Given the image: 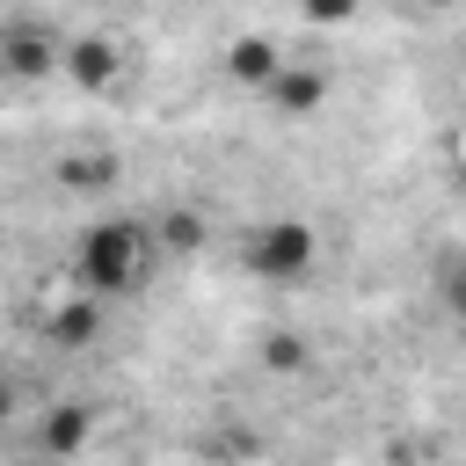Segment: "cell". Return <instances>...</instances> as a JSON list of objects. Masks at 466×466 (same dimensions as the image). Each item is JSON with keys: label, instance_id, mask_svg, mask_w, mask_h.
I'll return each instance as SVG.
<instances>
[{"label": "cell", "instance_id": "cell-1", "mask_svg": "<svg viewBox=\"0 0 466 466\" xmlns=\"http://www.w3.org/2000/svg\"><path fill=\"white\" fill-rule=\"evenodd\" d=\"M138 269H146V233H138L131 218H102V226H87V240H80V284H87V299L131 291Z\"/></svg>", "mask_w": 466, "mask_h": 466}, {"label": "cell", "instance_id": "cell-2", "mask_svg": "<svg viewBox=\"0 0 466 466\" xmlns=\"http://www.w3.org/2000/svg\"><path fill=\"white\" fill-rule=\"evenodd\" d=\"M248 269L269 277V284L306 277V269H313V226H299V218H269V226H255V233H248Z\"/></svg>", "mask_w": 466, "mask_h": 466}, {"label": "cell", "instance_id": "cell-3", "mask_svg": "<svg viewBox=\"0 0 466 466\" xmlns=\"http://www.w3.org/2000/svg\"><path fill=\"white\" fill-rule=\"evenodd\" d=\"M51 66H66V51H58L44 29H7V73H15V80H36V73H51Z\"/></svg>", "mask_w": 466, "mask_h": 466}, {"label": "cell", "instance_id": "cell-4", "mask_svg": "<svg viewBox=\"0 0 466 466\" xmlns=\"http://www.w3.org/2000/svg\"><path fill=\"white\" fill-rule=\"evenodd\" d=\"M66 73H73L80 87H109V80H116V51H109L102 36H80V44L66 51Z\"/></svg>", "mask_w": 466, "mask_h": 466}, {"label": "cell", "instance_id": "cell-5", "mask_svg": "<svg viewBox=\"0 0 466 466\" xmlns=\"http://www.w3.org/2000/svg\"><path fill=\"white\" fill-rule=\"evenodd\" d=\"M226 66H233V80H255V87H269V80L284 73V58H277L262 36H240V44L226 51Z\"/></svg>", "mask_w": 466, "mask_h": 466}, {"label": "cell", "instance_id": "cell-6", "mask_svg": "<svg viewBox=\"0 0 466 466\" xmlns=\"http://www.w3.org/2000/svg\"><path fill=\"white\" fill-rule=\"evenodd\" d=\"M269 95L291 109V116H306V109H320V95H328V80L320 73H306V66H284L277 80H269Z\"/></svg>", "mask_w": 466, "mask_h": 466}, {"label": "cell", "instance_id": "cell-7", "mask_svg": "<svg viewBox=\"0 0 466 466\" xmlns=\"http://www.w3.org/2000/svg\"><path fill=\"white\" fill-rule=\"evenodd\" d=\"M87 335H95V306L87 299H73V306L51 313V342H87Z\"/></svg>", "mask_w": 466, "mask_h": 466}, {"label": "cell", "instance_id": "cell-8", "mask_svg": "<svg viewBox=\"0 0 466 466\" xmlns=\"http://www.w3.org/2000/svg\"><path fill=\"white\" fill-rule=\"evenodd\" d=\"M80 437H87V415H80V408L44 415V444H51V451H80Z\"/></svg>", "mask_w": 466, "mask_h": 466}, {"label": "cell", "instance_id": "cell-9", "mask_svg": "<svg viewBox=\"0 0 466 466\" xmlns=\"http://www.w3.org/2000/svg\"><path fill=\"white\" fill-rule=\"evenodd\" d=\"M167 240H175V248H197V218L175 211V218H167Z\"/></svg>", "mask_w": 466, "mask_h": 466}, {"label": "cell", "instance_id": "cell-10", "mask_svg": "<svg viewBox=\"0 0 466 466\" xmlns=\"http://www.w3.org/2000/svg\"><path fill=\"white\" fill-rule=\"evenodd\" d=\"M350 7H357V0H306V15H313V22H342Z\"/></svg>", "mask_w": 466, "mask_h": 466}, {"label": "cell", "instance_id": "cell-11", "mask_svg": "<svg viewBox=\"0 0 466 466\" xmlns=\"http://www.w3.org/2000/svg\"><path fill=\"white\" fill-rule=\"evenodd\" d=\"M444 299L466 313V262H451V269H444Z\"/></svg>", "mask_w": 466, "mask_h": 466}, {"label": "cell", "instance_id": "cell-12", "mask_svg": "<svg viewBox=\"0 0 466 466\" xmlns=\"http://www.w3.org/2000/svg\"><path fill=\"white\" fill-rule=\"evenodd\" d=\"M430 7H466V0H430Z\"/></svg>", "mask_w": 466, "mask_h": 466}]
</instances>
